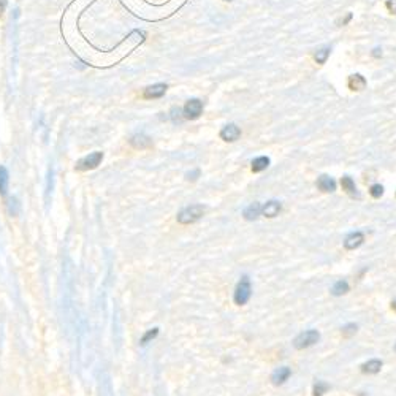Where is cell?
Segmentation results:
<instances>
[{
    "mask_svg": "<svg viewBox=\"0 0 396 396\" xmlns=\"http://www.w3.org/2000/svg\"><path fill=\"white\" fill-rule=\"evenodd\" d=\"M250 293H252V288H250V281H249L247 276H242L241 281L238 282V285H236L233 300H235V303L238 306H242V304H246L249 301Z\"/></svg>",
    "mask_w": 396,
    "mask_h": 396,
    "instance_id": "3",
    "label": "cell"
},
{
    "mask_svg": "<svg viewBox=\"0 0 396 396\" xmlns=\"http://www.w3.org/2000/svg\"><path fill=\"white\" fill-rule=\"evenodd\" d=\"M260 214H262V205L260 203H252L244 209V219H247V221H255Z\"/></svg>",
    "mask_w": 396,
    "mask_h": 396,
    "instance_id": "14",
    "label": "cell"
},
{
    "mask_svg": "<svg viewBox=\"0 0 396 396\" xmlns=\"http://www.w3.org/2000/svg\"><path fill=\"white\" fill-rule=\"evenodd\" d=\"M319 339H320V335L317 330H308L295 338L293 345L298 350H303V349H308V347H312L314 344H317Z\"/></svg>",
    "mask_w": 396,
    "mask_h": 396,
    "instance_id": "2",
    "label": "cell"
},
{
    "mask_svg": "<svg viewBox=\"0 0 396 396\" xmlns=\"http://www.w3.org/2000/svg\"><path fill=\"white\" fill-rule=\"evenodd\" d=\"M290 374H292V371H290V368H287V366L278 368V369L273 373L271 381H273L274 385H282V384H284V382L287 381V379L290 377Z\"/></svg>",
    "mask_w": 396,
    "mask_h": 396,
    "instance_id": "9",
    "label": "cell"
},
{
    "mask_svg": "<svg viewBox=\"0 0 396 396\" xmlns=\"http://www.w3.org/2000/svg\"><path fill=\"white\" fill-rule=\"evenodd\" d=\"M130 144L135 149H148L152 146V140L144 133H136L130 138Z\"/></svg>",
    "mask_w": 396,
    "mask_h": 396,
    "instance_id": "8",
    "label": "cell"
},
{
    "mask_svg": "<svg viewBox=\"0 0 396 396\" xmlns=\"http://www.w3.org/2000/svg\"><path fill=\"white\" fill-rule=\"evenodd\" d=\"M349 292V282L347 281H338L335 282V285L331 287V293L335 296H342Z\"/></svg>",
    "mask_w": 396,
    "mask_h": 396,
    "instance_id": "16",
    "label": "cell"
},
{
    "mask_svg": "<svg viewBox=\"0 0 396 396\" xmlns=\"http://www.w3.org/2000/svg\"><path fill=\"white\" fill-rule=\"evenodd\" d=\"M198 176H200V170H195V171H192V173H187V179H192V181H195Z\"/></svg>",
    "mask_w": 396,
    "mask_h": 396,
    "instance_id": "29",
    "label": "cell"
},
{
    "mask_svg": "<svg viewBox=\"0 0 396 396\" xmlns=\"http://www.w3.org/2000/svg\"><path fill=\"white\" fill-rule=\"evenodd\" d=\"M363 241H365V235H363L361 231H355V233H350L349 236L345 238L344 241V247L347 250H353L357 249L363 244Z\"/></svg>",
    "mask_w": 396,
    "mask_h": 396,
    "instance_id": "7",
    "label": "cell"
},
{
    "mask_svg": "<svg viewBox=\"0 0 396 396\" xmlns=\"http://www.w3.org/2000/svg\"><path fill=\"white\" fill-rule=\"evenodd\" d=\"M357 330H358V327L355 325V323H349V325H345V327L342 328V335H344V336H350V335H353Z\"/></svg>",
    "mask_w": 396,
    "mask_h": 396,
    "instance_id": "26",
    "label": "cell"
},
{
    "mask_svg": "<svg viewBox=\"0 0 396 396\" xmlns=\"http://www.w3.org/2000/svg\"><path fill=\"white\" fill-rule=\"evenodd\" d=\"M385 6H387V10H389L390 13L396 14V0H387Z\"/></svg>",
    "mask_w": 396,
    "mask_h": 396,
    "instance_id": "27",
    "label": "cell"
},
{
    "mask_svg": "<svg viewBox=\"0 0 396 396\" xmlns=\"http://www.w3.org/2000/svg\"><path fill=\"white\" fill-rule=\"evenodd\" d=\"M382 368V361L381 360H369L368 363L361 366V371L365 374H377Z\"/></svg>",
    "mask_w": 396,
    "mask_h": 396,
    "instance_id": "15",
    "label": "cell"
},
{
    "mask_svg": "<svg viewBox=\"0 0 396 396\" xmlns=\"http://www.w3.org/2000/svg\"><path fill=\"white\" fill-rule=\"evenodd\" d=\"M366 79L365 76H361V75H352L349 78V89H352V91H363V89L366 87Z\"/></svg>",
    "mask_w": 396,
    "mask_h": 396,
    "instance_id": "13",
    "label": "cell"
},
{
    "mask_svg": "<svg viewBox=\"0 0 396 396\" xmlns=\"http://www.w3.org/2000/svg\"><path fill=\"white\" fill-rule=\"evenodd\" d=\"M392 308H393V309H395V311H396V300H395V301H393V303H392Z\"/></svg>",
    "mask_w": 396,
    "mask_h": 396,
    "instance_id": "32",
    "label": "cell"
},
{
    "mask_svg": "<svg viewBox=\"0 0 396 396\" xmlns=\"http://www.w3.org/2000/svg\"><path fill=\"white\" fill-rule=\"evenodd\" d=\"M201 113H203V102L198 100V99L187 100V103H185L184 108H182L184 119H189V120L198 119L201 116Z\"/></svg>",
    "mask_w": 396,
    "mask_h": 396,
    "instance_id": "5",
    "label": "cell"
},
{
    "mask_svg": "<svg viewBox=\"0 0 396 396\" xmlns=\"http://www.w3.org/2000/svg\"><path fill=\"white\" fill-rule=\"evenodd\" d=\"M330 53H331V48H328V46H325V48H322V50H319L317 53H316V62L317 63H325L327 62V59H328V56H330Z\"/></svg>",
    "mask_w": 396,
    "mask_h": 396,
    "instance_id": "21",
    "label": "cell"
},
{
    "mask_svg": "<svg viewBox=\"0 0 396 396\" xmlns=\"http://www.w3.org/2000/svg\"><path fill=\"white\" fill-rule=\"evenodd\" d=\"M352 18H353V14H352V13H347L345 18L338 19V22H336V24H338V26H345L347 22H350V21H352Z\"/></svg>",
    "mask_w": 396,
    "mask_h": 396,
    "instance_id": "28",
    "label": "cell"
},
{
    "mask_svg": "<svg viewBox=\"0 0 396 396\" xmlns=\"http://www.w3.org/2000/svg\"><path fill=\"white\" fill-rule=\"evenodd\" d=\"M203 214H205V206L203 205H192L189 208H184L182 211L177 214V222L184 224V225H189V224L197 222Z\"/></svg>",
    "mask_w": 396,
    "mask_h": 396,
    "instance_id": "1",
    "label": "cell"
},
{
    "mask_svg": "<svg viewBox=\"0 0 396 396\" xmlns=\"http://www.w3.org/2000/svg\"><path fill=\"white\" fill-rule=\"evenodd\" d=\"M381 56H382V50H381V48H374V50H373V57L374 59H379Z\"/></svg>",
    "mask_w": 396,
    "mask_h": 396,
    "instance_id": "31",
    "label": "cell"
},
{
    "mask_svg": "<svg viewBox=\"0 0 396 396\" xmlns=\"http://www.w3.org/2000/svg\"><path fill=\"white\" fill-rule=\"evenodd\" d=\"M317 187L322 192H335L336 190V182H335L333 177L323 174V176H320L319 179H317Z\"/></svg>",
    "mask_w": 396,
    "mask_h": 396,
    "instance_id": "11",
    "label": "cell"
},
{
    "mask_svg": "<svg viewBox=\"0 0 396 396\" xmlns=\"http://www.w3.org/2000/svg\"><path fill=\"white\" fill-rule=\"evenodd\" d=\"M241 136V128L235 124H228V125H225L222 130H221V138L224 141H236L238 138Z\"/></svg>",
    "mask_w": 396,
    "mask_h": 396,
    "instance_id": "6",
    "label": "cell"
},
{
    "mask_svg": "<svg viewBox=\"0 0 396 396\" xmlns=\"http://www.w3.org/2000/svg\"><path fill=\"white\" fill-rule=\"evenodd\" d=\"M103 160V154L100 151H95L92 154H89L83 157L81 160L76 162V170L78 171H87V170H94L100 165V162Z\"/></svg>",
    "mask_w": 396,
    "mask_h": 396,
    "instance_id": "4",
    "label": "cell"
},
{
    "mask_svg": "<svg viewBox=\"0 0 396 396\" xmlns=\"http://www.w3.org/2000/svg\"><path fill=\"white\" fill-rule=\"evenodd\" d=\"M159 335V328H152V330H148L146 333L143 335V338H141V341H140V344L141 345H148L152 339H154L156 336Z\"/></svg>",
    "mask_w": 396,
    "mask_h": 396,
    "instance_id": "22",
    "label": "cell"
},
{
    "mask_svg": "<svg viewBox=\"0 0 396 396\" xmlns=\"http://www.w3.org/2000/svg\"><path fill=\"white\" fill-rule=\"evenodd\" d=\"M341 185H342V189L349 193V195H357V185H355V182L352 181V177L344 176L341 179Z\"/></svg>",
    "mask_w": 396,
    "mask_h": 396,
    "instance_id": "19",
    "label": "cell"
},
{
    "mask_svg": "<svg viewBox=\"0 0 396 396\" xmlns=\"http://www.w3.org/2000/svg\"><path fill=\"white\" fill-rule=\"evenodd\" d=\"M6 3H8V0H0V16H2L6 10Z\"/></svg>",
    "mask_w": 396,
    "mask_h": 396,
    "instance_id": "30",
    "label": "cell"
},
{
    "mask_svg": "<svg viewBox=\"0 0 396 396\" xmlns=\"http://www.w3.org/2000/svg\"><path fill=\"white\" fill-rule=\"evenodd\" d=\"M165 92H167V84H154V86H149L146 91H144L143 97L144 99H160Z\"/></svg>",
    "mask_w": 396,
    "mask_h": 396,
    "instance_id": "10",
    "label": "cell"
},
{
    "mask_svg": "<svg viewBox=\"0 0 396 396\" xmlns=\"http://www.w3.org/2000/svg\"><path fill=\"white\" fill-rule=\"evenodd\" d=\"M171 119H173V122H174V124L181 122V120L184 119L182 110H181V108H177V107H174V108L171 110Z\"/></svg>",
    "mask_w": 396,
    "mask_h": 396,
    "instance_id": "24",
    "label": "cell"
},
{
    "mask_svg": "<svg viewBox=\"0 0 396 396\" xmlns=\"http://www.w3.org/2000/svg\"><path fill=\"white\" fill-rule=\"evenodd\" d=\"M8 181H10V174L5 167L0 165V195H5L8 190Z\"/></svg>",
    "mask_w": 396,
    "mask_h": 396,
    "instance_id": "18",
    "label": "cell"
},
{
    "mask_svg": "<svg viewBox=\"0 0 396 396\" xmlns=\"http://www.w3.org/2000/svg\"><path fill=\"white\" fill-rule=\"evenodd\" d=\"M268 165H270V157H265V156L257 157L252 160V171L260 173V171H263V170H266Z\"/></svg>",
    "mask_w": 396,
    "mask_h": 396,
    "instance_id": "17",
    "label": "cell"
},
{
    "mask_svg": "<svg viewBox=\"0 0 396 396\" xmlns=\"http://www.w3.org/2000/svg\"><path fill=\"white\" fill-rule=\"evenodd\" d=\"M279 213H281V203H279V201H276V200L268 201V203L262 208V214L266 216V217H276Z\"/></svg>",
    "mask_w": 396,
    "mask_h": 396,
    "instance_id": "12",
    "label": "cell"
},
{
    "mask_svg": "<svg viewBox=\"0 0 396 396\" xmlns=\"http://www.w3.org/2000/svg\"><path fill=\"white\" fill-rule=\"evenodd\" d=\"M369 193H371V197H374V198H381V197H382V193H384V187H382L381 184H374L373 187H371Z\"/></svg>",
    "mask_w": 396,
    "mask_h": 396,
    "instance_id": "25",
    "label": "cell"
},
{
    "mask_svg": "<svg viewBox=\"0 0 396 396\" xmlns=\"http://www.w3.org/2000/svg\"><path fill=\"white\" fill-rule=\"evenodd\" d=\"M19 209H21V205H19V200L16 197H11L8 198L6 201V211L10 216H18L19 214Z\"/></svg>",
    "mask_w": 396,
    "mask_h": 396,
    "instance_id": "20",
    "label": "cell"
},
{
    "mask_svg": "<svg viewBox=\"0 0 396 396\" xmlns=\"http://www.w3.org/2000/svg\"><path fill=\"white\" fill-rule=\"evenodd\" d=\"M225 2H230V0H225Z\"/></svg>",
    "mask_w": 396,
    "mask_h": 396,
    "instance_id": "33",
    "label": "cell"
},
{
    "mask_svg": "<svg viewBox=\"0 0 396 396\" xmlns=\"http://www.w3.org/2000/svg\"><path fill=\"white\" fill-rule=\"evenodd\" d=\"M328 389H330L328 384L319 381L316 385H314V396H322L323 393H327V392H328Z\"/></svg>",
    "mask_w": 396,
    "mask_h": 396,
    "instance_id": "23",
    "label": "cell"
}]
</instances>
